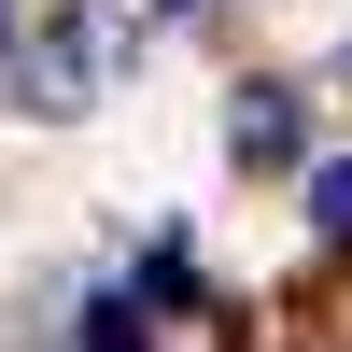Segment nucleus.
<instances>
[{
  "mask_svg": "<svg viewBox=\"0 0 352 352\" xmlns=\"http://www.w3.org/2000/svg\"><path fill=\"white\" fill-rule=\"evenodd\" d=\"M310 226H324V240H352V169H310Z\"/></svg>",
  "mask_w": 352,
  "mask_h": 352,
  "instance_id": "obj_3",
  "label": "nucleus"
},
{
  "mask_svg": "<svg viewBox=\"0 0 352 352\" xmlns=\"http://www.w3.org/2000/svg\"><path fill=\"white\" fill-rule=\"evenodd\" d=\"M0 43H14V0H0Z\"/></svg>",
  "mask_w": 352,
  "mask_h": 352,
  "instance_id": "obj_4",
  "label": "nucleus"
},
{
  "mask_svg": "<svg viewBox=\"0 0 352 352\" xmlns=\"http://www.w3.org/2000/svg\"><path fill=\"white\" fill-rule=\"evenodd\" d=\"M240 155H254V169L296 155V99H282V85H254V99H240Z\"/></svg>",
  "mask_w": 352,
  "mask_h": 352,
  "instance_id": "obj_2",
  "label": "nucleus"
},
{
  "mask_svg": "<svg viewBox=\"0 0 352 352\" xmlns=\"http://www.w3.org/2000/svg\"><path fill=\"white\" fill-rule=\"evenodd\" d=\"M155 14H197V0H155Z\"/></svg>",
  "mask_w": 352,
  "mask_h": 352,
  "instance_id": "obj_5",
  "label": "nucleus"
},
{
  "mask_svg": "<svg viewBox=\"0 0 352 352\" xmlns=\"http://www.w3.org/2000/svg\"><path fill=\"white\" fill-rule=\"evenodd\" d=\"M113 43H127V14H113V0H85V14L28 56V113H85V99H99V71H113Z\"/></svg>",
  "mask_w": 352,
  "mask_h": 352,
  "instance_id": "obj_1",
  "label": "nucleus"
}]
</instances>
